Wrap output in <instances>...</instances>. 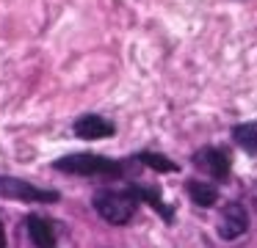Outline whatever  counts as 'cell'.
Listing matches in <instances>:
<instances>
[{"mask_svg": "<svg viewBox=\"0 0 257 248\" xmlns=\"http://www.w3.org/2000/svg\"><path fill=\"white\" fill-rule=\"evenodd\" d=\"M249 229V212L240 201L224 204L221 215H218V237L221 240H238Z\"/></svg>", "mask_w": 257, "mask_h": 248, "instance_id": "5", "label": "cell"}, {"mask_svg": "<svg viewBox=\"0 0 257 248\" xmlns=\"http://www.w3.org/2000/svg\"><path fill=\"white\" fill-rule=\"evenodd\" d=\"M232 141L238 143L243 152L254 154L257 157V119L254 121H243V124L232 127Z\"/></svg>", "mask_w": 257, "mask_h": 248, "instance_id": "11", "label": "cell"}, {"mask_svg": "<svg viewBox=\"0 0 257 248\" xmlns=\"http://www.w3.org/2000/svg\"><path fill=\"white\" fill-rule=\"evenodd\" d=\"M130 190L136 193L139 201L150 204V207L155 209L166 223H172V220H174V204L163 201V193H161V187H158V185H130Z\"/></svg>", "mask_w": 257, "mask_h": 248, "instance_id": "7", "label": "cell"}, {"mask_svg": "<svg viewBox=\"0 0 257 248\" xmlns=\"http://www.w3.org/2000/svg\"><path fill=\"white\" fill-rule=\"evenodd\" d=\"M130 163H141L147 165V168L158 171V174H177L180 165L174 163V160H169L166 154H158V152H139L130 157Z\"/></svg>", "mask_w": 257, "mask_h": 248, "instance_id": "9", "label": "cell"}, {"mask_svg": "<svg viewBox=\"0 0 257 248\" xmlns=\"http://www.w3.org/2000/svg\"><path fill=\"white\" fill-rule=\"evenodd\" d=\"M53 168L61 174H75V176H100V179H122L127 174L124 160H113L105 154L94 152H75L53 160Z\"/></svg>", "mask_w": 257, "mask_h": 248, "instance_id": "1", "label": "cell"}, {"mask_svg": "<svg viewBox=\"0 0 257 248\" xmlns=\"http://www.w3.org/2000/svg\"><path fill=\"white\" fill-rule=\"evenodd\" d=\"M91 207L97 209V215H100L105 223L124 226V223L133 220L136 209H139V198H136V193L130 190V187H124V190L105 187V190H97L94 196H91Z\"/></svg>", "mask_w": 257, "mask_h": 248, "instance_id": "2", "label": "cell"}, {"mask_svg": "<svg viewBox=\"0 0 257 248\" xmlns=\"http://www.w3.org/2000/svg\"><path fill=\"white\" fill-rule=\"evenodd\" d=\"M185 190H188L191 201L196 204V207H213V204L218 201V190L216 185H207V182H199V179H188L185 182Z\"/></svg>", "mask_w": 257, "mask_h": 248, "instance_id": "10", "label": "cell"}, {"mask_svg": "<svg viewBox=\"0 0 257 248\" xmlns=\"http://www.w3.org/2000/svg\"><path fill=\"white\" fill-rule=\"evenodd\" d=\"M191 163L194 168H199L202 174L213 176L216 182H227L229 174H232V160H229V152L224 146H202L191 154Z\"/></svg>", "mask_w": 257, "mask_h": 248, "instance_id": "4", "label": "cell"}, {"mask_svg": "<svg viewBox=\"0 0 257 248\" xmlns=\"http://www.w3.org/2000/svg\"><path fill=\"white\" fill-rule=\"evenodd\" d=\"M25 231H28V240L34 242V248H56V229L42 215H28Z\"/></svg>", "mask_w": 257, "mask_h": 248, "instance_id": "8", "label": "cell"}, {"mask_svg": "<svg viewBox=\"0 0 257 248\" xmlns=\"http://www.w3.org/2000/svg\"><path fill=\"white\" fill-rule=\"evenodd\" d=\"M72 132L80 141H102V138L116 135V124L100 113H83L80 119L72 121Z\"/></svg>", "mask_w": 257, "mask_h": 248, "instance_id": "6", "label": "cell"}, {"mask_svg": "<svg viewBox=\"0 0 257 248\" xmlns=\"http://www.w3.org/2000/svg\"><path fill=\"white\" fill-rule=\"evenodd\" d=\"M0 248H6V229H3V223H0Z\"/></svg>", "mask_w": 257, "mask_h": 248, "instance_id": "12", "label": "cell"}, {"mask_svg": "<svg viewBox=\"0 0 257 248\" xmlns=\"http://www.w3.org/2000/svg\"><path fill=\"white\" fill-rule=\"evenodd\" d=\"M0 198H14V201H31V204H56L61 198V193L31 185V182L17 179V176L0 174Z\"/></svg>", "mask_w": 257, "mask_h": 248, "instance_id": "3", "label": "cell"}]
</instances>
